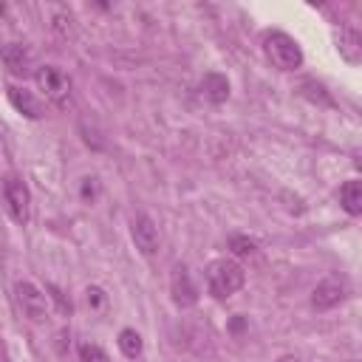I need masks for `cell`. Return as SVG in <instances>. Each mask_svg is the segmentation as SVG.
Segmentation results:
<instances>
[{"label": "cell", "instance_id": "1", "mask_svg": "<svg viewBox=\"0 0 362 362\" xmlns=\"http://www.w3.org/2000/svg\"><path fill=\"white\" fill-rule=\"evenodd\" d=\"M246 283V272L238 260H229V257H218L206 266V288L215 300H226L232 297L235 291H240Z\"/></svg>", "mask_w": 362, "mask_h": 362}, {"label": "cell", "instance_id": "2", "mask_svg": "<svg viewBox=\"0 0 362 362\" xmlns=\"http://www.w3.org/2000/svg\"><path fill=\"white\" fill-rule=\"evenodd\" d=\"M0 198H3V206L14 223L25 226L31 221V192L17 173H6L0 178Z\"/></svg>", "mask_w": 362, "mask_h": 362}, {"label": "cell", "instance_id": "3", "mask_svg": "<svg viewBox=\"0 0 362 362\" xmlns=\"http://www.w3.org/2000/svg\"><path fill=\"white\" fill-rule=\"evenodd\" d=\"M263 51L272 59V65H277L280 71H297L303 65V51L297 45V40L288 37L286 31H266Z\"/></svg>", "mask_w": 362, "mask_h": 362}, {"label": "cell", "instance_id": "4", "mask_svg": "<svg viewBox=\"0 0 362 362\" xmlns=\"http://www.w3.org/2000/svg\"><path fill=\"white\" fill-rule=\"evenodd\" d=\"M34 79H37V85H40V90L45 93L48 102H54L57 107H65V105H68V99H71V76H68L62 68H57V65H42V68H37Z\"/></svg>", "mask_w": 362, "mask_h": 362}, {"label": "cell", "instance_id": "5", "mask_svg": "<svg viewBox=\"0 0 362 362\" xmlns=\"http://www.w3.org/2000/svg\"><path fill=\"white\" fill-rule=\"evenodd\" d=\"M14 294H17V305L20 311L31 320V322H42L45 314H48V294L42 288H37L31 280H20L14 286Z\"/></svg>", "mask_w": 362, "mask_h": 362}, {"label": "cell", "instance_id": "6", "mask_svg": "<svg viewBox=\"0 0 362 362\" xmlns=\"http://www.w3.org/2000/svg\"><path fill=\"white\" fill-rule=\"evenodd\" d=\"M170 294H173V303L178 308H192L198 303V288L189 277V269L184 263H175L173 266V274H170Z\"/></svg>", "mask_w": 362, "mask_h": 362}, {"label": "cell", "instance_id": "7", "mask_svg": "<svg viewBox=\"0 0 362 362\" xmlns=\"http://www.w3.org/2000/svg\"><path fill=\"white\" fill-rule=\"evenodd\" d=\"M130 235H133V243H136V249H139L141 255L150 257V255L158 252V229H156V223H153L150 215L139 212V215L133 218V223H130Z\"/></svg>", "mask_w": 362, "mask_h": 362}, {"label": "cell", "instance_id": "8", "mask_svg": "<svg viewBox=\"0 0 362 362\" xmlns=\"http://www.w3.org/2000/svg\"><path fill=\"white\" fill-rule=\"evenodd\" d=\"M0 62L14 74V76H28L34 71V54L23 42H6L0 48Z\"/></svg>", "mask_w": 362, "mask_h": 362}, {"label": "cell", "instance_id": "9", "mask_svg": "<svg viewBox=\"0 0 362 362\" xmlns=\"http://www.w3.org/2000/svg\"><path fill=\"white\" fill-rule=\"evenodd\" d=\"M342 300H345V283H342L339 277H325V280H320V283L314 286V291H311V305H314L317 311H328V308L339 305Z\"/></svg>", "mask_w": 362, "mask_h": 362}, {"label": "cell", "instance_id": "10", "mask_svg": "<svg viewBox=\"0 0 362 362\" xmlns=\"http://www.w3.org/2000/svg\"><path fill=\"white\" fill-rule=\"evenodd\" d=\"M8 93V102L17 113H23L25 119H40L42 116V102L28 90V88H20V85H8L6 88Z\"/></svg>", "mask_w": 362, "mask_h": 362}, {"label": "cell", "instance_id": "11", "mask_svg": "<svg viewBox=\"0 0 362 362\" xmlns=\"http://www.w3.org/2000/svg\"><path fill=\"white\" fill-rule=\"evenodd\" d=\"M201 90H204V96H206L212 105H221V102L229 99V79H226L223 74H218V71H209V74L201 79Z\"/></svg>", "mask_w": 362, "mask_h": 362}, {"label": "cell", "instance_id": "12", "mask_svg": "<svg viewBox=\"0 0 362 362\" xmlns=\"http://www.w3.org/2000/svg\"><path fill=\"white\" fill-rule=\"evenodd\" d=\"M359 42H362V37H359L356 28H351V25H342V28H339V45H337V48H339V54H342L351 65H356L359 57H362V45H359Z\"/></svg>", "mask_w": 362, "mask_h": 362}, {"label": "cell", "instance_id": "13", "mask_svg": "<svg viewBox=\"0 0 362 362\" xmlns=\"http://www.w3.org/2000/svg\"><path fill=\"white\" fill-rule=\"evenodd\" d=\"M339 204L348 215H359L362 212V181L359 178H348L339 187Z\"/></svg>", "mask_w": 362, "mask_h": 362}, {"label": "cell", "instance_id": "14", "mask_svg": "<svg viewBox=\"0 0 362 362\" xmlns=\"http://www.w3.org/2000/svg\"><path fill=\"white\" fill-rule=\"evenodd\" d=\"M116 342H119V351H122L124 356H130V359H136V356L141 354V334H139L136 328H122Z\"/></svg>", "mask_w": 362, "mask_h": 362}, {"label": "cell", "instance_id": "15", "mask_svg": "<svg viewBox=\"0 0 362 362\" xmlns=\"http://www.w3.org/2000/svg\"><path fill=\"white\" fill-rule=\"evenodd\" d=\"M76 356H79V362H110L107 351L102 345H96V342H82L76 348Z\"/></svg>", "mask_w": 362, "mask_h": 362}, {"label": "cell", "instance_id": "16", "mask_svg": "<svg viewBox=\"0 0 362 362\" xmlns=\"http://www.w3.org/2000/svg\"><path fill=\"white\" fill-rule=\"evenodd\" d=\"M229 246H232V252H235L238 257H252V255L257 252L255 240H249V238H243V235H232V238H229Z\"/></svg>", "mask_w": 362, "mask_h": 362}, {"label": "cell", "instance_id": "17", "mask_svg": "<svg viewBox=\"0 0 362 362\" xmlns=\"http://www.w3.org/2000/svg\"><path fill=\"white\" fill-rule=\"evenodd\" d=\"M71 23H74V17H71L68 8H57V11H54V31H59L62 37L71 34V28H74Z\"/></svg>", "mask_w": 362, "mask_h": 362}, {"label": "cell", "instance_id": "18", "mask_svg": "<svg viewBox=\"0 0 362 362\" xmlns=\"http://www.w3.org/2000/svg\"><path fill=\"white\" fill-rule=\"evenodd\" d=\"M48 291H51V297L57 300L59 311H62V314H71V300H65V297H62V291H59L57 286H48Z\"/></svg>", "mask_w": 362, "mask_h": 362}, {"label": "cell", "instance_id": "19", "mask_svg": "<svg viewBox=\"0 0 362 362\" xmlns=\"http://www.w3.org/2000/svg\"><path fill=\"white\" fill-rule=\"evenodd\" d=\"M96 195V178H82V198H93Z\"/></svg>", "mask_w": 362, "mask_h": 362}, {"label": "cell", "instance_id": "20", "mask_svg": "<svg viewBox=\"0 0 362 362\" xmlns=\"http://www.w3.org/2000/svg\"><path fill=\"white\" fill-rule=\"evenodd\" d=\"M88 303L99 305V303H102V291H99V288H88Z\"/></svg>", "mask_w": 362, "mask_h": 362}]
</instances>
